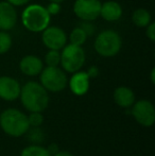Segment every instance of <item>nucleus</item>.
I'll return each instance as SVG.
<instances>
[{
    "mask_svg": "<svg viewBox=\"0 0 155 156\" xmlns=\"http://www.w3.org/2000/svg\"><path fill=\"white\" fill-rule=\"evenodd\" d=\"M17 23V12L14 5L8 1L0 2V30L9 31Z\"/></svg>",
    "mask_w": 155,
    "mask_h": 156,
    "instance_id": "obj_11",
    "label": "nucleus"
},
{
    "mask_svg": "<svg viewBox=\"0 0 155 156\" xmlns=\"http://www.w3.org/2000/svg\"><path fill=\"white\" fill-rule=\"evenodd\" d=\"M86 39H87V34L80 27L73 29L72 32L70 33V44H72V45L81 46L82 47L83 44L86 41Z\"/></svg>",
    "mask_w": 155,
    "mask_h": 156,
    "instance_id": "obj_18",
    "label": "nucleus"
},
{
    "mask_svg": "<svg viewBox=\"0 0 155 156\" xmlns=\"http://www.w3.org/2000/svg\"><path fill=\"white\" fill-rule=\"evenodd\" d=\"M41 84L47 91L60 93L66 88L68 79L64 70L58 66H47L41 72Z\"/></svg>",
    "mask_w": 155,
    "mask_h": 156,
    "instance_id": "obj_5",
    "label": "nucleus"
},
{
    "mask_svg": "<svg viewBox=\"0 0 155 156\" xmlns=\"http://www.w3.org/2000/svg\"><path fill=\"white\" fill-rule=\"evenodd\" d=\"M12 47V38L6 31L0 30V54H4Z\"/></svg>",
    "mask_w": 155,
    "mask_h": 156,
    "instance_id": "obj_20",
    "label": "nucleus"
},
{
    "mask_svg": "<svg viewBox=\"0 0 155 156\" xmlns=\"http://www.w3.org/2000/svg\"><path fill=\"white\" fill-rule=\"evenodd\" d=\"M20 71L23 74L29 76H35L41 72L44 69V63L38 56L35 55H26L21 58L19 63Z\"/></svg>",
    "mask_w": 155,
    "mask_h": 156,
    "instance_id": "obj_13",
    "label": "nucleus"
},
{
    "mask_svg": "<svg viewBox=\"0 0 155 156\" xmlns=\"http://www.w3.org/2000/svg\"><path fill=\"white\" fill-rule=\"evenodd\" d=\"M19 98L25 108L30 113H43L49 105L48 91L44 88L41 83L34 81H30L21 87Z\"/></svg>",
    "mask_w": 155,
    "mask_h": 156,
    "instance_id": "obj_1",
    "label": "nucleus"
},
{
    "mask_svg": "<svg viewBox=\"0 0 155 156\" xmlns=\"http://www.w3.org/2000/svg\"><path fill=\"white\" fill-rule=\"evenodd\" d=\"M23 27L31 32H43L50 23V15L45 6L41 4H30L21 14Z\"/></svg>",
    "mask_w": 155,
    "mask_h": 156,
    "instance_id": "obj_3",
    "label": "nucleus"
},
{
    "mask_svg": "<svg viewBox=\"0 0 155 156\" xmlns=\"http://www.w3.org/2000/svg\"><path fill=\"white\" fill-rule=\"evenodd\" d=\"M50 2H58V3H62L64 0H49Z\"/></svg>",
    "mask_w": 155,
    "mask_h": 156,
    "instance_id": "obj_29",
    "label": "nucleus"
},
{
    "mask_svg": "<svg viewBox=\"0 0 155 156\" xmlns=\"http://www.w3.org/2000/svg\"><path fill=\"white\" fill-rule=\"evenodd\" d=\"M146 28H147V31H146V35H147V37L151 41H155V23H150Z\"/></svg>",
    "mask_w": 155,
    "mask_h": 156,
    "instance_id": "obj_24",
    "label": "nucleus"
},
{
    "mask_svg": "<svg viewBox=\"0 0 155 156\" xmlns=\"http://www.w3.org/2000/svg\"><path fill=\"white\" fill-rule=\"evenodd\" d=\"M154 73H155V69H152V71H151V82L155 83V79H154Z\"/></svg>",
    "mask_w": 155,
    "mask_h": 156,
    "instance_id": "obj_28",
    "label": "nucleus"
},
{
    "mask_svg": "<svg viewBox=\"0 0 155 156\" xmlns=\"http://www.w3.org/2000/svg\"><path fill=\"white\" fill-rule=\"evenodd\" d=\"M8 2H10L11 4H13V5H17V6H20V5H25V4H27L28 2L30 1V0H6Z\"/></svg>",
    "mask_w": 155,
    "mask_h": 156,
    "instance_id": "obj_26",
    "label": "nucleus"
},
{
    "mask_svg": "<svg viewBox=\"0 0 155 156\" xmlns=\"http://www.w3.org/2000/svg\"><path fill=\"white\" fill-rule=\"evenodd\" d=\"M20 156H52L48 149L44 148L41 146H29L25 148L20 153Z\"/></svg>",
    "mask_w": 155,
    "mask_h": 156,
    "instance_id": "obj_17",
    "label": "nucleus"
},
{
    "mask_svg": "<svg viewBox=\"0 0 155 156\" xmlns=\"http://www.w3.org/2000/svg\"><path fill=\"white\" fill-rule=\"evenodd\" d=\"M52 156H73L70 152L68 151H58L55 154H53Z\"/></svg>",
    "mask_w": 155,
    "mask_h": 156,
    "instance_id": "obj_27",
    "label": "nucleus"
},
{
    "mask_svg": "<svg viewBox=\"0 0 155 156\" xmlns=\"http://www.w3.org/2000/svg\"><path fill=\"white\" fill-rule=\"evenodd\" d=\"M47 12L49 13V15H56L60 13L61 11V3H58V2H50L48 4V6L46 8Z\"/></svg>",
    "mask_w": 155,
    "mask_h": 156,
    "instance_id": "obj_23",
    "label": "nucleus"
},
{
    "mask_svg": "<svg viewBox=\"0 0 155 156\" xmlns=\"http://www.w3.org/2000/svg\"><path fill=\"white\" fill-rule=\"evenodd\" d=\"M45 63L47 66L55 67L61 63V52L60 50H49L45 55Z\"/></svg>",
    "mask_w": 155,
    "mask_h": 156,
    "instance_id": "obj_19",
    "label": "nucleus"
},
{
    "mask_svg": "<svg viewBox=\"0 0 155 156\" xmlns=\"http://www.w3.org/2000/svg\"><path fill=\"white\" fill-rule=\"evenodd\" d=\"M89 76L86 71H76L68 81L69 87L76 96H84L89 89Z\"/></svg>",
    "mask_w": 155,
    "mask_h": 156,
    "instance_id": "obj_12",
    "label": "nucleus"
},
{
    "mask_svg": "<svg viewBox=\"0 0 155 156\" xmlns=\"http://www.w3.org/2000/svg\"><path fill=\"white\" fill-rule=\"evenodd\" d=\"M28 121H29L30 126L33 127H39L44 122V116L39 112H32L28 116Z\"/></svg>",
    "mask_w": 155,
    "mask_h": 156,
    "instance_id": "obj_21",
    "label": "nucleus"
},
{
    "mask_svg": "<svg viewBox=\"0 0 155 156\" xmlns=\"http://www.w3.org/2000/svg\"><path fill=\"white\" fill-rule=\"evenodd\" d=\"M132 20L134 25L138 28H146L151 23V14L146 9H137L132 15Z\"/></svg>",
    "mask_w": 155,
    "mask_h": 156,
    "instance_id": "obj_16",
    "label": "nucleus"
},
{
    "mask_svg": "<svg viewBox=\"0 0 155 156\" xmlns=\"http://www.w3.org/2000/svg\"><path fill=\"white\" fill-rule=\"evenodd\" d=\"M80 28H82V29L84 30L85 33L87 34V36L93 35L96 30L95 26H93V23H90V21H87V20H83V23H81Z\"/></svg>",
    "mask_w": 155,
    "mask_h": 156,
    "instance_id": "obj_22",
    "label": "nucleus"
},
{
    "mask_svg": "<svg viewBox=\"0 0 155 156\" xmlns=\"http://www.w3.org/2000/svg\"><path fill=\"white\" fill-rule=\"evenodd\" d=\"M101 4L100 0H76L73 12L82 20L93 21L100 16Z\"/></svg>",
    "mask_w": 155,
    "mask_h": 156,
    "instance_id": "obj_8",
    "label": "nucleus"
},
{
    "mask_svg": "<svg viewBox=\"0 0 155 156\" xmlns=\"http://www.w3.org/2000/svg\"><path fill=\"white\" fill-rule=\"evenodd\" d=\"M0 126L6 135L12 137H20L28 133L30 129L28 116L16 108H8L2 112Z\"/></svg>",
    "mask_w": 155,
    "mask_h": 156,
    "instance_id": "obj_2",
    "label": "nucleus"
},
{
    "mask_svg": "<svg viewBox=\"0 0 155 156\" xmlns=\"http://www.w3.org/2000/svg\"><path fill=\"white\" fill-rule=\"evenodd\" d=\"M87 74H88L89 79H95L98 76V74H99V69H98V67H96V66H91V67L88 68V70H87Z\"/></svg>",
    "mask_w": 155,
    "mask_h": 156,
    "instance_id": "obj_25",
    "label": "nucleus"
},
{
    "mask_svg": "<svg viewBox=\"0 0 155 156\" xmlns=\"http://www.w3.org/2000/svg\"><path fill=\"white\" fill-rule=\"evenodd\" d=\"M21 86L19 82L11 76H0V98L5 101H15L19 98Z\"/></svg>",
    "mask_w": 155,
    "mask_h": 156,
    "instance_id": "obj_10",
    "label": "nucleus"
},
{
    "mask_svg": "<svg viewBox=\"0 0 155 156\" xmlns=\"http://www.w3.org/2000/svg\"><path fill=\"white\" fill-rule=\"evenodd\" d=\"M100 16L106 21H116L122 16V8L117 1L108 0L101 4Z\"/></svg>",
    "mask_w": 155,
    "mask_h": 156,
    "instance_id": "obj_14",
    "label": "nucleus"
},
{
    "mask_svg": "<svg viewBox=\"0 0 155 156\" xmlns=\"http://www.w3.org/2000/svg\"><path fill=\"white\" fill-rule=\"evenodd\" d=\"M85 52L81 46L72 44L66 45L61 52V65L64 71L73 73L79 71L85 63Z\"/></svg>",
    "mask_w": 155,
    "mask_h": 156,
    "instance_id": "obj_6",
    "label": "nucleus"
},
{
    "mask_svg": "<svg viewBox=\"0 0 155 156\" xmlns=\"http://www.w3.org/2000/svg\"><path fill=\"white\" fill-rule=\"evenodd\" d=\"M132 115L138 124L150 127L155 122L154 105L148 100H139L132 105Z\"/></svg>",
    "mask_w": 155,
    "mask_h": 156,
    "instance_id": "obj_7",
    "label": "nucleus"
},
{
    "mask_svg": "<svg viewBox=\"0 0 155 156\" xmlns=\"http://www.w3.org/2000/svg\"><path fill=\"white\" fill-rule=\"evenodd\" d=\"M41 41L49 50H61L66 46L67 35L61 28L48 26L41 34Z\"/></svg>",
    "mask_w": 155,
    "mask_h": 156,
    "instance_id": "obj_9",
    "label": "nucleus"
},
{
    "mask_svg": "<svg viewBox=\"0 0 155 156\" xmlns=\"http://www.w3.org/2000/svg\"><path fill=\"white\" fill-rule=\"evenodd\" d=\"M121 37L114 30H104L97 35L95 41V50L104 58H112L119 53L121 49Z\"/></svg>",
    "mask_w": 155,
    "mask_h": 156,
    "instance_id": "obj_4",
    "label": "nucleus"
},
{
    "mask_svg": "<svg viewBox=\"0 0 155 156\" xmlns=\"http://www.w3.org/2000/svg\"><path fill=\"white\" fill-rule=\"evenodd\" d=\"M114 101L118 106L122 108H129L135 102V94L131 88L126 86H119L114 91Z\"/></svg>",
    "mask_w": 155,
    "mask_h": 156,
    "instance_id": "obj_15",
    "label": "nucleus"
}]
</instances>
